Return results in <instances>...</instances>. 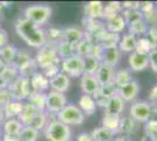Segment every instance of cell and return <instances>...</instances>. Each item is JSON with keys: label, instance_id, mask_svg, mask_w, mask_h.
Wrapping results in <instances>:
<instances>
[{"label": "cell", "instance_id": "obj_33", "mask_svg": "<svg viewBox=\"0 0 157 141\" xmlns=\"http://www.w3.org/2000/svg\"><path fill=\"white\" fill-rule=\"evenodd\" d=\"M31 60H32V58H31V55H29V53L27 52L26 49H18L12 65L19 71L22 67H25L27 64H29Z\"/></svg>", "mask_w": 157, "mask_h": 141}, {"label": "cell", "instance_id": "obj_7", "mask_svg": "<svg viewBox=\"0 0 157 141\" xmlns=\"http://www.w3.org/2000/svg\"><path fill=\"white\" fill-rule=\"evenodd\" d=\"M152 114V106L144 101L134 102L130 106V118L137 122H148Z\"/></svg>", "mask_w": 157, "mask_h": 141}, {"label": "cell", "instance_id": "obj_45", "mask_svg": "<svg viewBox=\"0 0 157 141\" xmlns=\"http://www.w3.org/2000/svg\"><path fill=\"white\" fill-rule=\"evenodd\" d=\"M46 39L47 42H53V44H59L61 41L63 40L62 39V31H60L58 28H49L48 31H47V35H46Z\"/></svg>", "mask_w": 157, "mask_h": 141}, {"label": "cell", "instance_id": "obj_13", "mask_svg": "<svg viewBox=\"0 0 157 141\" xmlns=\"http://www.w3.org/2000/svg\"><path fill=\"white\" fill-rule=\"evenodd\" d=\"M49 87L52 91L65 93L69 87V76L63 72H60L52 79H49Z\"/></svg>", "mask_w": 157, "mask_h": 141}, {"label": "cell", "instance_id": "obj_6", "mask_svg": "<svg viewBox=\"0 0 157 141\" xmlns=\"http://www.w3.org/2000/svg\"><path fill=\"white\" fill-rule=\"evenodd\" d=\"M7 88L12 95V99L17 101H22L24 99H27L32 93L29 79H25L21 76H18V79L13 81L10 86H7Z\"/></svg>", "mask_w": 157, "mask_h": 141}, {"label": "cell", "instance_id": "obj_53", "mask_svg": "<svg viewBox=\"0 0 157 141\" xmlns=\"http://www.w3.org/2000/svg\"><path fill=\"white\" fill-rule=\"evenodd\" d=\"M8 42V34L4 28H0V48L6 46Z\"/></svg>", "mask_w": 157, "mask_h": 141}, {"label": "cell", "instance_id": "obj_46", "mask_svg": "<svg viewBox=\"0 0 157 141\" xmlns=\"http://www.w3.org/2000/svg\"><path fill=\"white\" fill-rule=\"evenodd\" d=\"M60 73V61L59 62H54L52 65L47 66L46 68H44V75L46 76L47 79H52L53 76H55L56 74Z\"/></svg>", "mask_w": 157, "mask_h": 141}, {"label": "cell", "instance_id": "obj_9", "mask_svg": "<svg viewBox=\"0 0 157 141\" xmlns=\"http://www.w3.org/2000/svg\"><path fill=\"white\" fill-rule=\"evenodd\" d=\"M66 106H67V98L65 93L49 91V93L46 94V109L48 112L58 114Z\"/></svg>", "mask_w": 157, "mask_h": 141}, {"label": "cell", "instance_id": "obj_37", "mask_svg": "<svg viewBox=\"0 0 157 141\" xmlns=\"http://www.w3.org/2000/svg\"><path fill=\"white\" fill-rule=\"evenodd\" d=\"M39 136V131L29 127V126H24L21 132L18 135L19 141H36Z\"/></svg>", "mask_w": 157, "mask_h": 141}, {"label": "cell", "instance_id": "obj_8", "mask_svg": "<svg viewBox=\"0 0 157 141\" xmlns=\"http://www.w3.org/2000/svg\"><path fill=\"white\" fill-rule=\"evenodd\" d=\"M61 69L68 76H81L83 74V58L73 55L61 62Z\"/></svg>", "mask_w": 157, "mask_h": 141}, {"label": "cell", "instance_id": "obj_60", "mask_svg": "<svg viewBox=\"0 0 157 141\" xmlns=\"http://www.w3.org/2000/svg\"><path fill=\"white\" fill-rule=\"evenodd\" d=\"M151 138H152V141H157V134L151 135Z\"/></svg>", "mask_w": 157, "mask_h": 141}, {"label": "cell", "instance_id": "obj_18", "mask_svg": "<svg viewBox=\"0 0 157 141\" xmlns=\"http://www.w3.org/2000/svg\"><path fill=\"white\" fill-rule=\"evenodd\" d=\"M120 58H121V51L118 49V47H116V48H108V49H105L101 62L107 65V66H109V67L114 68L117 66Z\"/></svg>", "mask_w": 157, "mask_h": 141}, {"label": "cell", "instance_id": "obj_48", "mask_svg": "<svg viewBox=\"0 0 157 141\" xmlns=\"http://www.w3.org/2000/svg\"><path fill=\"white\" fill-rule=\"evenodd\" d=\"M12 95L10 93L8 88H4V89H0V107H5L10 101H12Z\"/></svg>", "mask_w": 157, "mask_h": 141}, {"label": "cell", "instance_id": "obj_50", "mask_svg": "<svg viewBox=\"0 0 157 141\" xmlns=\"http://www.w3.org/2000/svg\"><path fill=\"white\" fill-rule=\"evenodd\" d=\"M93 99H94L95 104H96V107H103V108L107 106V104H108V101H109L108 98L103 96L101 93H98V91L93 95Z\"/></svg>", "mask_w": 157, "mask_h": 141}, {"label": "cell", "instance_id": "obj_39", "mask_svg": "<svg viewBox=\"0 0 157 141\" xmlns=\"http://www.w3.org/2000/svg\"><path fill=\"white\" fill-rule=\"evenodd\" d=\"M47 123V116L45 114V112H38L36 114L34 115V118L32 119V121L29 122V127L34 128L36 131H40L46 126Z\"/></svg>", "mask_w": 157, "mask_h": 141}, {"label": "cell", "instance_id": "obj_55", "mask_svg": "<svg viewBox=\"0 0 157 141\" xmlns=\"http://www.w3.org/2000/svg\"><path fill=\"white\" fill-rule=\"evenodd\" d=\"M78 141H93L89 133H81L78 136Z\"/></svg>", "mask_w": 157, "mask_h": 141}, {"label": "cell", "instance_id": "obj_57", "mask_svg": "<svg viewBox=\"0 0 157 141\" xmlns=\"http://www.w3.org/2000/svg\"><path fill=\"white\" fill-rule=\"evenodd\" d=\"M5 120V114H4V109L2 107H0V123Z\"/></svg>", "mask_w": 157, "mask_h": 141}, {"label": "cell", "instance_id": "obj_22", "mask_svg": "<svg viewBox=\"0 0 157 141\" xmlns=\"http://www.w3.org/2000/svg\"><path fill=\"white\" fill-rule=\"evenodd\" d=\"M78 108L82 111L83 114L92 115L95 113L96 111V104L93 99L92 95H87V94H82L80 100H78Z\"/></svg>", "mask_w": 157, "mask_h": 141}, {"label": "cell", "instance_id": "obj_49", "mask_svg": "<svg viewBox=\"0 0 157 141\" xmlns=\"http://www.w3.org/2000/svg\"><path fill=\"white\" fill-rule=\"evenodd\" d=\"M147 35H145V38L149 40L151 45L154 46V48H156V45H157V27H150V28H148V31H147Z\"/></svg>", "mask_w": 157, "mask_h": 141}, {"label": "cell", "instance_id": "obj_23", "mask_svg": "<svg viewBox=\"0 0 157 141\" xmlns=\"http://www.w3.org/2000/svg\"><path fill=\"white\" fill-rule=\"evenodd\" d=\"M85 38V33L76 27H68L62 31V41H67L71 44H78L80 40Z\"/></svg>", "mask_w": 157, "mask_h": 141}, {"label": "cell", "instance_id": "obj_24", "mask_svg": "<svg viewBox=\"0 0 157 141\" xmlns=\"http://www.w3.org/2000/svg\"><path fill=\"white\" fill-rule=\"evenodd\" d=\"M28 104L34 107L38 112H45L46 109V93H39V92H33L27 98Z\"/></svg>", "mask_w": 157, "mask_h": 141}, {"label": "cell", "instance_id": "obj_15", "mask_svg": "<svg viewBox=\"0 0 157 141\" xmlns=\"http://www.w3.org/2000/svg\"><path fill=\"white\" fill-rule=\"evenodd\" d=\"M105 5L101 1H90L85 5V15L87 19L98 20V18H102Z\"/></svg>", "mask_w": 157, "mask_h": 141}, {"label": "cell", "instance_id": "obj_32", "mask_svg": "<svg viewBox=\"0 0 157 141\" xmlns=\"http://www.w3.org/2000/svg\"><path fill=\"white\" fill-rule=\"evenodd\" d=\"M100 65H101L100 60H98L96 58H94L92 55H87L83 58V73L95 75Z\"/></svg>", "mask_w": 157, "mask_h": 141}, {"label": "cell", "instance_id": "obj_34", "mask_svg": "<svg viewBox=\"0 0 157 141\" xmlns=\"http://www.w3.org/2000/svg\"><path fill=\"white\" fill-rule=\"evenodd\" d=\"M120 122H121V116L105 114L103 119H102V127L116 133L118 131V127H120Z\"/></svg>", "mask_w": 157, "mask_h": 141}, {"label": "cell", "instance_id": "obj_63", "mask_svg": "<svg viewBox=\"0 0 157 141\" xmlns=\"http://www.w3.org/2000/svg\"><path fill=\"white\" fill-rule=\"evenodd\" d=\"M156 4H157V2H156Z\"/></svg>", "mask_w": 157, "mask_h": 141}, {"label": "cell", "instance_id": "obj_47", "mask_svg": "<svg viewBox=\"0 0 157 141\" xmlns=\"http://www.w3.org/2000/svg\"><path fill=\"white\" fill-rule=\"evenodd\" d=\"M103 52H105L103 47L101 46L98 42H93L92 48H90V54H89V55H92V57H94V58H96L98 60L101 61L102 55H103Z\"/></svg>", "mask_w": 157, "mask_h": 141}, {"label": "cell", "instance_id": "obj_2", "mask_svg": "<svg viewBox=\"0 0 157 141\" xmlns=\"http://www.w3.org/2000/svg\"><path fill=\"white\" fill-rule=\"evenodd\" d=\"M56 44L47 42L45 46H42L39 49L34 58V62L38 66V68H46L47 66L52 65L54 62H59V57L56 53Z\"/></svg>", "mask_w": 157, "mask_h": 141}, {"label": "cell", "instance_id": "obj_14", "mask_svg": "<svg viewBox=\"0 0 157 141\" xmlns=\"http://www.w3.org/2000/svg\"><path fill=\"white\" fill-rule=\"evenodd\" d=\"M124 101L121 99V96L116 94L111 96L107 106L105 107V114L107 115H121V113L124 111Z\"/></svg>", "mask_w": 157, "mask_h": 141}, {"label": "cell", "instance_id": "obj_41", "mask_svg": "<svg viewBox=\"0 0 157 141\" xmlns=\"http://www.w3.org/2000/svg\"><path fill=\"white\" fill-rule=\"evenodd\" d=\"M36 72H38V66L35 65L34 59H32L29 64H27L25 67L19 69V76L25 78V79H31Z\"/></svg>", "mask_w": 157, "mask_h": 141}, {"label": "cell", "instance_id": "obj_27", "mask_svg": "<svg viewBox=\"0 0 157 141\" xmlns=\"http://www.w3.org/2000/svg\"><path fill=\"white\" fill-rule=\"evenodd\" d=\"M56 53H58V57L61 58L62 60L68 59L73 55H76L75 45L71 44V42H67V41H61L56 46Z\"/></svg>", "mask_w": 157, "mask_h": 141}, {"label": "cell", "instance_id": "obj_11", "mask_svg": "<svg viewBox=\"0 0 157 141\" xmlns=\"http://www.w3.org/2000/svg\"><path fill=\"white\" fill-rule=\"evenodd\" d=\"M138 93H140V85L136 80L130 81L129 84H127V85L117 89V94L124 102L125 101H132L134 99H136Z\"/></svg>", "mask_w": 157, "mask_h": 141}, {"label": "cell", "instance_id": "obj_61", "mask_svg": "<svg viewBox=\"0 0 157 141\" xmlns=\"http://www.w3.org/2000/svg\"><path fill=\"white\" fill-rule=\"evenodd\" d=\"M115 141H128V140H125V139H115Z\"/></svg>", "mask_w": 157, "mask_h": 141}, {"label": "cell", "instance_id": "obj_28", "mask_svg": "<svg viewBox=\"0 0 157 141\" xmlns=\"http://www.w3.org/2000/svg\"><path fill=\"white\" fill-rule=\"evenodd\" d=\"M93 141H113L115 138V133L105 127L95 128L90 133Z\"/></svg>", "mask_w": 157, "mask_h": 141}, {"label": "cell", "instance_id": "obj_20", "mask_svg": "<svg viewBox=\"0 0 157 141\" xmlns=\"http://www.w3.org/2000/svg\"><path fill=\"white\" fill-rule=\"evenodd\" d=\"M24 127V125L20 122L17 118L13 119H7L4 122V133L6 136H13V138H18L19 133Z\"/></svg>", "mask_w": 157, "mask_h": 141}, {"label": "cell", "instance_id": "obj_52", "mask_svg": "<svg viewBox=\"0 0 157 141\" xmlns=\"http://www.w3.org/2000/svg\"><path fill=\"white\" fill-rule=\"evenodd\" d=\"M147 132L149 133L150 135H155L157 134V121L156 120H149L147 122Z\"/></svg>", "mask_w": 157, "mask_h": 141}, {"label": "cell", "instance_id": "obj_62", "mask_svg": "<svg viewBox=\"0 0 157 141\" xmlns=\"http://www.w3.org/2000/svg\"><path fill=\"white\" fill-rule=\"evenodd\" d=\"M2 140V135H1V132H0V141Z\"/></svg>", "mask_w": 157, "mask_h": 141}, {"label": "cell", "instance_id": "obj_44", "mask_svg": "<svg viewBox=\"0 0 157 141\" xmlns=\"http://www.w3.org/2000/svg\"><path fill=\"white\" fill-rule=\"evenodd\" d=\"M117 89L118 88L116 87V85L114 82H110V84H105V85H102L100 86L98 88V93H101L103 96L110 99L111 96L116 95L117 94Z\"/></svg>", "mask_w": 157, "mask_h": 141}, {"label": "cell", "instance_id": "obj_43", "mask_svg": "<svg viewBox=\"0 0 157 141\" xmlns=\"http://www.w3.org/2000/svg\"><path fill=\"white\" fill-rule=\"evenodd\" d=\"M152 49H155V48H154V46L149 42V40H148L145 37L137 38V45H136V49H135L136 52L144 53V54H149Z\"/></svg>", "mask_w": 157, "mask_h": 141}, {"label": "cell", "instance_id": "obj_59", "mask_svg": "<svg viewBox=\"0 0 157 141\" xmlns=\"http://www.w3.org/2000/svg\"><path fill=\"white\" fill-rule=\"evenodd\" d=\"M4 66H5V64H4V62L1 61V59H0V71H1L2 68H4Z\"/></svg>", "mask_w": 157, "mask_h": 141}, {"label": "cell", "instance_id": "obj_42", "mask_svg": "<svg viewBox=\"0 0 157 141\" xmlns=\"http://www.w3.org/2000/svg\"><path fill=\"white\" fill-rule=\"evenodd\" d=\"M135 122L131 118H124V119H121V122H120V127H118V131L122 132L123 134L129 135L131 134L134 131H135Z\"/></svg>", "mask_w": 157, "mask_h": 141}, {"label": "cell", "instance_id": "obj_26", "mask_svg": "<svg viewBox=\"0 0 157 141\" xmlns=\"http://www.w3.org/2000/svg\"><path fill=\"white\" fill-rule=\"evenodd\" d=\"M22 107H24V104L22 101H17V100H12L7 104L5 107L2 108L4 109V114H5V119H13V118H18L19 114L22 111Z\"/></svg>", "mask_w": 157, "mask_h": 141}, {"label": "cell", "instance_id": "obj_10", "mask_svg": "<svg viewBox=\"0 0 157 141\" xmlns=\"http://www.w3.org/2000/svg\"><path fill=\"white\" fill-rule=\"evenodd\" d=\"M128 62H129V67L131 71L140 72V71H143L149 66V55L135 51V52L130 53Z\"/></svg>", "mask_w": 157, "mask_h": 141}, {"label": "cell", "instance_id": "obj_58", "mask_svg": "<svg viewBox=\"0 0 157 141\" xmlns=\"http://www.w3.org/2000/svg\"><path fill=\"white\" fill-rule=\"evenodd\" d=\"M7 86L5 85V82L1 80V78H0V89H4V88H6Z\"/></svg>", "mask_w": 157, "mask_h": 141}, {"label": "cell", "instance_id": "obj_12", "mask_svg": "<svg viewBox=\"0 0 157 141\" xmlns=\"http://www.w3.org/2000/svg\"><path fill=\"white\" fill-rule=\"evenodd\" d=\"M98 88H100V84L95 75L85 73L81 75V89L83 91V94L93 96L98 91Z\"/></svg>", "mask_w": 157, "mask_h": 141}, {"label": "cell", "instance_id": "obj_17", "mask_svg": "<svg viewBox=\"0 0 157 141\" xmlns=\"http://www.w3.org/2000/svg\"><path fill=\"white\" fill-rule=\"evenodd\" d=\"M31 81V87H32V93L33 92H39V93H44V91H46L49 88V80L46 76L40 72L33 75L29 79Z\"/></svg>", "mask_w": 157, "mask_h": 141}, {"label": "cell", "instance_id": "obj_38", "mask_svg": "<svg viewBox=\"0 0 157 141\" xmlns=\"http://www.w3.org/2000/svg\"><path fill=\"white\" fill-rule=\"evenodd\" d=\"M129 31H130L131 34H134L136 37L137 35H143L148 31V25L144 21V19H140V20L135 21V22L129 25Z\"/></svg>", "mask_w": 157, "mask_h": 141}, {"label": "cell", "instance_id": "obj_36", "mask_svg": "<svg viewBox=\"0 0 157 141\" xmlns=\"http://www.w3.org/2000/svg\"><path fill=\"white\" fill-rule=\"evenodd\" d=\"M120 34H114V33H108L105 34V37L100 41L98 44L103 47V49H108V48H116L118 47L120 44Z\"/></svg>", "mask_w": 157, "mask_h": 141}, {"label": "cell", "instance_id": "obj_35", "mask_svg": "<svg viewBox=\"0 0 157 141\" xmlns=\"http://www.w3.org/2000/svg\"><path fill=\"white\" fill-rule=\"evenodd\" d=\"M92 45H93V42L85 35V38H83L82 40H80L78 44H75V52H76V55L81 57V58H85L87 55H89V54H90Z\"/></svg>", "mask_w": 157, "mask_h": 141}, {"label": "cell", "instance_id": "obj_54", "mask_svg": "<svg viewBox=\"0 0 157 141\" xmlns=\"http://www.w3.org/2000/svg\"><path fill=\"white\" fill-rule=\"evenodd\" d=\"M149 99L152 102V105H155V108L157 107V85H155L151 88L150 94H149Z\"/></svg>", "mask_w": 157, "mask_h": 141}, {"label": "cell", "instance_id": "obj_4", "mask_svg": "<svg viewBox=\"0 0 157 141\" xmlns=\"http://www.w3.org/2000/svg\"><path fill=\"white\" fill-rule=\"evenodd\" d=\"M56 115H58V120L67 126H78L83 123L85 121V114L75 105H67Z\"/></svg>", "mask_w": 157, "mask_h": 141}, {"label": "cell", "instance_id": "obj_56", "mask_svg": "<svg viewBox=\"0 0 157 141\" xmlns=\"http://www.w3.org/2000/svg\"><path fill=\"white\" fill-rule=\"evenodd\" d=\"M1 141H19V140H18V138H13V136H6V135H5V136L2 138V140H1Z\"/></svg>", "mask_w": 157, "mask_h": 141}, {"label": "cell", "instance_id": "obj_29", "mask_svg": "<svg viewBox=\"0 0 157 141\" xmlns=\"http://www.w3.org/2000/svg\"><path fill=\"white\" fill-rule=\"evenodd\" d=\"M38 113V111L34 107H32L28 102L27 104H24V107H22V111L19 114V116L17 118L18 120L24 125V126H28L29 122L32 121V119L34 118V115Z\"/></svg>", "mask_w": 157, "mask_h": 141}, {"label": "cell", "instance_id": "obj_16", "mask_svg": "<svg viewBox=\"0 0 157 141\" xmlns=\"http://www.w3.org/2000/svg\"><path fill=\"white\" fill-rule=\"evenodd\" d=\"M95 76L98 79L100 86H102V85H105V84L114 82L115 71H114V68L109 67V66H107V65L101 62V65H100V67H98Z\"/></svg>", "mask_w": 157, "mask_h": 141}, {"label": "cell", "instance_id": "obj_3", "mask_svg": "<svg viewBox=\"0 0 157 141\" xmlns=\"http://www.w3.org/2000/svg\"><path fill=\"white\" fill-rule=\"evenodd\" d=\"M46 138L49 141H69L71 129L69 126L60 122L58 119L51 121L46 127Z\"/></svg>", "mask_w": 157, "mask_h": 141}, {"label": "cell", "instance_id": "obj_30", "mask_svg": "<svg viewBox=\"0 0 157 141\" xmlns=\"http://www.w3.org/2000/svg\"><path fill=\"white\" fill-rule=\"evenodd\" d=\"M130 81H132V76H131V72L129 68H122V69H120L117 72H115L114 84L116 85L117 88L129 84Z\"/></svg>", "mask_w": 157, "mask_h": 141}, {"label": "cell", "instance_id": "obj_19", "mask_svg": "<svg viewBox=\"0 0 157 141\" xmlns=\"http://www.w3.org/2000/svg\"><path fill=\"white\" fill-rule=\"evenodd\" d=\"M125 26H127V22H125L124 18L122 17V14H118L116 17H114L113 19L107 21V24H105V29H107L109 33L120 34L124 31Z\"/></svg>", "mask_w": 157, "mask_h": 141}, {"label": "cell", "instance_id": "obj_51", "mask_svg": "<svg viewBox=\"0 0 157 141\" xmlns=\"http://www.w3.org/2000/svg\"><path fill=\"white\" fill-rule=\"evenodd\" d=\"M148 55H149V66L154 72L157 73V48L152 49Z\"/></svg>", "mask_w": 157, "mask_h": 141}, {"label": "cell", "instance_id": "obj_21", "mask_svg": "<svg viewBox=\"0 0 157 141\" xmlns=\"http://www.w3.org/2000/svg\"><path fill=\"white\" fill-rule=\"evenodd\" d=\"M136 45H137V37L131 33L124 34L121 39H120V44H118V49L121 52H135L136 49Z\"/></svg>", "mask_w": 157, "mask_h": 141}, {"label": "cell", "instance_id": "obj_40", "mask_svg": "<svg viewBox=\"0 0 157 141\" xmlns=\"http://www.w3.org/2000/svg\"><path fill=\"white\" fill-rule=\"evenodd\" d=\"M122 17L124 18V20L127 24H132L135 21L140 20V19H143V14L138 11L137 8H134V10H124Z\"/></svg>", "mask_w": 157, "mask_h": 141}, {"label": "cell", "instance_id": "obj_1", "mask_svg": "<svg viewBox=\"0 0 157 141\" xmlns=\"http://www.w3.org/2000/svg\"><path fill=\"white\" fill-rule=\"evenodd\" d=\"M15 32L28 46L41 48L47 44L46 34L38 25L27 19H19L15 24Z\"/></svg>", "mask_w": 157, "mask_h": 141}, {"label": "cell", "instance_id": "obj_31", "mask_svg": "<svg viewBox=\"0 0 157 141\" xmlns=\"http://www.w3.org/2000/svg\"><path fill=\"white\" fill-rule=\"evenodd\" d=\"M17 52H18V49L15 47L7 44L6 46L0 48V59L5 65H12L14 58L17 55Z\"/></svg>", "mask_w": 157, "mask_h": 141}, {"label": "cell", "instance_id": "obj_5", "mask_svg": "<svg viewBox=\"0 0 157 141\" xmlns=\"http://www.w3.org/2000/svg\"><path fill=\"white\" fill-rule=\"evenodd\" d=\"M52 15V8L49 6H44V5H38V6H28L25 10V19L32 21L33 24L38 25H44L45 22L49 20Z\"/></svg>", "mask_w": 157, "mask_h": 141}, {"label": "cell", "instance_id": "obj_25", "mask_svg": "<svg viewBox=\"0 0 157 141\" xmlns=\"http://www.w3.org/2000/svg\"><path fill=\"white\" fill-rule=\"evenodd\" d=\"M19 76V71L13 65H5L0 71V78L5 82L6 86H10L13 81H15Z\"/></svg>", "mask_w": 157, "mask_h": 141}]
</instances>
